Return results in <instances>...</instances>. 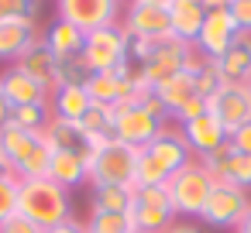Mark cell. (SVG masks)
Returning a JSON list of instances; mask_svg holds the SVG:
<instances>
[{
  "label": "cell",
  "instance_id": "d4e9b609",
  "mask_svg": "<svg viewBox=\"0 0 251 233\" xmlns=\"http://www.w3.org/2000/svg\"><path fill=\"white\" fill-rule=\"evenodd\" d=\"M49 103H52V113H55L59 120H73V124H79L93 100H90L86 86H62V89H55V93L49 96Z\"/></svg>",
  "mask_w": 251,
  "mask_h": 233
},
{
  "label": "cell",
  "instance_id": "e575fe53",
  "mask_svg": "<svg viewBox=\"0 0 251 233\" xmlns=\"http://www.w3.org/2000/svg\"><path fill=\"white\" fill-rule=\"evenodd\" d=\"M138 106H141V110H145L148 117H155V120H158L162 127H165V124H172V117H169V110H165V103H162V100L155 96V86H151V89H148V93H145V96L138 100Z\"/></svg>",
  "mask_w": 251,
  "mask_h": 233
},
{
  "label": "cell",
  "instance_id": "b9f144b4",
  "mask_svg": "<svg viewBox=\"0 0 251 233\" xmlns=\"http://www.w3.org/2000/svg\"><path fill=\"white\" fill-rule=\"evenodd\" d=\"M11 124V103L4 100V93H0V127H7Z\"/></svg>",
  "mask_w": 251,
  "mask_h": 233
},
{
  "label": "cell",
  "instance_id": "7bdbcfd3",
  "mask_svg": "<svg viewBox=\"0 0 251 233\" xmlns=\"http://www.w3.org/2000/svg\"><path fill=\"white\" fill-rule=\"evenodd\" d=\"M200 4L206 11H224V7H230V0H200Z\"/></svg>",
  "mask_w": 251,
  "mask_h": 233
},
{
  "label": "cell",
  "instance_id": "7402d4cb",
  "mask_svg": "<svg viewBox=\"0 0 251 233\" xmlns=\"http://www.w3.org/2000/svg\"><path fill=\"white\" fill-rule=\"evenodd\" d=\"M182 72L193 76V93H196L200 100H206V103H210V100L220 93V86H224V76H220V69H217V59H206V55H200L196 48L189 52Z\"/></svg>",
  "mask_w": 251,
  "mask_h": 233
},
{
  "label": "cell",
  "instance_id": "e0dca14e",
  "mask_svg": "<svg viewBox=\"0 0 251 233\" xmlns=\"http://www.w3.org/2000/svg\"><path fill=\"white\" fill-rule=\"evenodd\" d=\"M35 42H42V28L35 18H18L0 24V62H18Z\"/></svg>",
  "mask_w": 251,
  "mask_h": 233
},
{
  "label": "cell",
  "instance_id": "7a4b0ae2",
  "mask_svg": "<svg viewBox=\"0 0 251 233\" xmlns=\"http://www.w3.org/2000/svg\"><path fill=\"white\" fill-rule=\"evenodd\" d=\"M189 52H193V45L179 42L176 35H165V38H127V59L138 65V72L151 86H158L162 79L182 72Z\"/></svg>",
  "mask_w": 251,
  "mask_h": 233
},
{
  "label": "cell",
  "instance_id": "8d00e7d4",
  "mask_svg": "<svg viewBox=\"0 0 251 233\" xmlns=\"http://www.w3.org/2000/svg\"><path fill=\"white\" fill-rule=\"evenodd\" d=\"M230 18H234V24L244 31V35H251V0H230Z\"/></svg>",
  "mask_w": 251,
  "mask_h": 233
},
{
  "label": "cell",
  "instance_id": "2e32d148",
  "mask_svg": "<svg viewBox=\"0 0 251 233\" xmlns=\"http://www.w3.org/2000/svg\"><path fill=\"white\" fill-rule=\"evenodd\" d=\"M179 130H182V137H186L193 158H206L210 151H217V148L227 141V130L220 127V120H217L210 110L200 113V117H193V120H186V124H179Z\"/></svg>",
  "mask_w": 251,
  "mask_h": 233
},
{
  "label": "cell",
  "instance_id": "f546056e",
  "mask_svg": "<svg viewBox=\"0 0 251 233\" xmlns=\"http://www.w3.org/2000/svg\"><path fill=\"white\" fill-rule=\"evenodd\" d=\"M52 103H28V106H14L11 110V124L25 127V130H49L52 124Z\"/></svg>",
  "mask_w": 251,
  "mask_h": 233
},
{
  "label": "cell",
  "instance_id": "d6986e66",
  "mask_svg": "<svg viewBox=\"0 0 251 233\" xmlns=\"http://www.w3.org/2000/svg\"><path fill=\"white\" fill-rule=\"evenodd\" d=\"M21 72H28L35 83H42L49 93H55L59 89V83H55V76H59V59H55V52L45 45V38L42 42H35L18 62H14Z\"/></svg>",
  "mask_w": 251,
  "mask_h": 233
},
{
  "label": "cell",
  "instance_id": "ffe728a7",
  "mask_svg": "<svg viewBox=\"0 0 251 233\" xmlns=\"http://www.w3.org/2000/svg\"><path fill=\"white\" fill-rule=\"evenodd\" d=\"M217 69L224 76V83H241L248 86L251 83V35H237L230 42V48L217 59Z\"/></svg>",
  "mask_w": 251,
  "mask_h": 233
},
{
  "label": "cell",
  "instance_id": "ba28073f",
  "mask_svg": "<svg viewBox=\"0 0 251 233\" xmlns=\"http://www.w3.org/2000/svg\"><path fill=\"white\" fill-rule=\"evenodd\" d=\"M55 18L90 35L121 24V0H55Z\"/></svg>",
  "mask_w": 251,
  "mask_h": 233
},
{
  "label": "cell",
  "instance_id": "603a6c76",
  "mask_svg": "<svg viewBox=\"0 0 251 233\" xmlns=\"http://www.w3.org/2000/svg\"><path fill=\"white\" fill-rule=\"evenodd\" d=\"M45 134H49L52 151H69V154H79L83 161L90 158V137L83 134V127H79V124L52 117V124H49V130H45Z\"/></svg>",
  "mask_w": 251,
  "mask_h": 233
},
{
  "label": "cell",
  "instance_id": "44dd1931",
  "mask_svg": "<svg viewBox=\"0 0 251 233\" xmlns=\"http://www.w3.org/2000/svg\"><path fill=\"white\" fill-rule=\"evenodd\" d=\"M206 21V7L200 4V0H172L169 4V28L179 42H196L200 28Z\"/></svg>",
  "mask_w": 251,
  "mask_h": 233
},
{
  "label": "cell",
  "instance_id": "3957f363",
  "mask_svg": "<svg viewBox=\"0 0 251 233\" xmlns=\"http://www.w3.org/2000/svg\"><path fill=\"white\" fill-rule=\"evenodd\" d=\"M0 148L7 154L11 171L28 182V178H49V161H52V144L45 130H25V127H0Z\"/></svg>",
  "mask_w": 251,
  "mask_h": 233
},
{
  "label": "cell",
  "instance_id": "ac0fdd59",
  "mask_svg": "<svg viewBox=\"0 0 251 233\" xmlns=\"http://www.w3.org/2000/svg\"><path fill=\"white\" fill-rule=\"evenodd\" d=\"M0 93H4V100L14 106H28V103H49V89L42 83H35L28 72H21L18 65H7L4 72H0Z\"/></svg>",
  "mask_w": 251,
  "mask_h": 233
},
{
  "label": "cell",
  "instance_id": "277c9868",
  "mask_svg": "<svg viewBox=\"0 0 251 233\" xmlns=\"http://www.w3.org/2000/svg\"><path fill=\"white\" fill-rule=\"evenodd\" d=\"M18 212L28 216L35 226L52 230L55 223L73 216L69 189L55 185L52 178H28V182H21V192H18Z\"/></svg>",
  "mask_w": 251,
  "mask_h": 233
},
{
  "label": "cell",
  "instance_id": "52a82bcc",
  "mask_svg": "<svg viewBox=\"0 0 251 233\" xmlns=\"http://www.w3.org/2000/svg\"><path fill=\"white\" fill-rule=\"evenodd\" d=\"M179 219L165 185H134V206H131V223L138 233H165Z\"/></svg>",
  "mask_w": 251,
  "mask_h": 233
},
{
  "label": "cell",
  "instance_id": "8992f818",
  "mask_svg": "<svg viewBox=\"0 0 251 233\" xmlns=\"http://www.w3.org/2000/svg\"><path fill=\"white\" fill-rule=\"evenodd\" d=\"M165 192H169V199H172L179 219H200V212H203V206H206V199H210V192H213V178H210V171L203 168V161L193 158L186 168H179V171L165 182Z\"/></svg>",
  "mask_w": 251,
  "mask_h": 233
},
{
  "label": "cell",
  "instance_id": "ab89813d",
  "mask_svg": "<svg viewBox=\"0 0 251 233\" xmlns=\"http://www.w3.org/2000/svg\"><path fill=\"white\" fill-rule=\"evenodd\" d=\"M45 233H86V219H76V216H69V219L55 223V226H52V230H45Z\"/></svg>",
  "mask_w": 251,
  "mask_h": 233
},
{
  "label": "cell",
  "instance_id": "7c38bea8",
  "mask_svg": "<svg viewBox=\"0 0 251 233\" xmlns=\"http://www.w3.org/2000/svg\"><path fill=\"white\" fill-rule=\"evenodd\" d=\"M162 124L155 117H148L138 103H117L114 106V137L131 144V148H145L158 137Z\"/></svg>",
  "mask_w": 251,
  "mask_h": 233
},
{
  "label": "cell",
  "instance_id": "83f0119b",
  "mask_svg": "<svg viewBox=\"0 0 251 233\" xmlns=\"http://www.w3.org/2000/svg\"><path fill=\"white\" fill-rule=\"evenodd\" d=\"M155 96L165 103V110H169V117H176L196 93H193V76L189 72H176V76H169V79H162L158 86H155Z\"/></svg>",
  "mask_w": 251,
  "mask_h": 233
},
{
  "label": "cell",
  "instance_id": "d6a6232c",
  "mask_svg": "<svg viewBox=\"0 0 251 233\" xmlns=\"http://www.w3.org/2000/svg\"><path fill=\"white\" fill-rule=\"evenodd\" d=\"M18 192H21V178L14 171H0V223L18 212Z\"/></svg>",
  "mask_w": 251,
  "mask_h": 233
},
{
  "label": "cell",
  "instance_id": "9a60e30c",
  "mask_svg": "<svg viewBox=\"0 0 251 233\" xmlns=\"http://www.w3.org/2000/svg\"><path fill=\"white\" fill-rule=\"evenodd\" d=\"M241 35V28L234 24V18H230V11L224 7V11H206V21H203V28H200V35H196V42H193V48L200 52V55H206V59H220L227 48H230V42Z\"/></svg>",
  "mask_w": 251,
  "mask_h": 233
},
{
  "label": "cell",
  "instance_id": "5bb4252c",
  "mask_svg": "<svg viewBox=\"0 0 251 233\" xmlns=\"http://www.w3.org/2000/svg\"><path fill=\"white\" fill-rule=\"evenodd\" d=\"M121 28L127 38H165L172 35L169 28V11L155 4H141V0H127L121 11Z\"/></svg>",
  "mask_w": 251,
  "mask_h": 233
},
{
  "label": "cell",
  "instance_id": "6da1fadb",
  "mask_svg": "<svg viewBox=\"0 0 251 233\" xmlns=\"http://www.w3.org/2000/svg\"><path fill=\"white\" fill-rule=\"evenodd\" d=\"M193 161V151L179 130V124H165L151 144L138 151V182L134 185H165L179 168Z\"/></svg>",
  "mask_w": 251,
  "mask_h": 233
},
{
  "label": "cell",
  "instance_id": "ee69618b",
  "mask_svg": "<svg viewBox=\"0 0 251 233\" xmlns=\"http://www.w3.org/2000/svg\"><path fill=\"white\" fill-rule=\"evenodd\" d=\"M234 233H251V206H248V212H244V219L237 223V230Z\"/></svg>",
  "mask_w": 251,
  "mask_h": 233
},
{
  "label": "cell",
  "instance_id": "cb8c5ba5",
  "mask_svg": "<svg viewBox=\"0 0 251 233\" xmlns=\"http://www.w3.org/2000/svg\"><path fill=\"white\" fill-rule=\"evenodd\" d=\"M49 178L62 189H76L83 182H90V171H86V161L79 154H69V151H52V161H49Z\"/></svg>",
  "mask_w": 251,
  "mask_h": 233
},
{
  "label": "cell",
  "instance_id": "f6af8a7d",
  "mask_svg": "<svg viewBox=\"0 0 251 233\" xmlns=\"http://www.w3.org/2000/svg\"><path fill=\"white\" fill-rule=\"evenodd\" d=\"M141 4H155V7H165V11H169V4H172V0H141Z\"/></svg>",
  "mask_w": 251,
  "mask_h": 233
},
{
  "label": "cell",
  "instance_id": "5b68a950",
  "mask_svg": "<svg viewBox=\"0 0 251 233\" xmlns=\"http://www.w3.org/2000/svg\"><path fill=\"white\" fill-rule=\"evenodd\" d=\"M138 151L141 148H131L117 137L93 148L86 158L90 185H134L138 182Z\"/></svg>",
  "mask_w": 251,
  "mask_h": 233
},
{
  "label": "cell",
  "instance_id": "9c48e42d",
  "mask_svg": "<svg viewBox=\"0 0 251 233\" xmlns=\"http://www.w3.org/2000/svg\"><path fill=\"white\" fill-rule=\"evenodd\" d=\"M83 62L90 65V72H110L121 62H127V35L121 24L90 31L83 38Z\"/></svg>",
  "mask_w": 251,
  "mask_h": 233
},
{
  "label": "cell",
  "instance_id": "f1b7e54d",
  "mask_svg": "<svg viewBox=\"0 0 251 233\" xmlns=\"http://www.w3.org/2000/svg\"><path fill=\"white\" fill-rule=\"evenodd\" d=\"M134 185H93L90 212H131Z\"/></svg>",
  "mask_w": 251,
  "mask_h": 233
},
{
  "label": "cell",
  "instance_id": "d590c367",
  "mask_svg": "<svg viewBox=\"0 0 251 233\" xmlns=\"http://www.w3.org/2000/svg\"><path fill=\"white\" fill-rule=\"evenodd\" d=\"M0 233H45V230H42V226H35L28 216L14 212V216H7L4 223H0Z\"/></svg>",
  "mask_w": 251,
  "mask_h": 233
},
{
  "label": "cell",
  "instance_id": "7dc6e473",
  "mask_svg": "<svg viewBox=\"0 0 251 233\" xmlns=\"http://www.w3.org/2000/svg\"><path fill=\"white\" fill-rule=\"evenodd\" d=\"M248 89H251V83H248Z\"/></svg>",
  "mask_w": 251,
  "mask_h": 233
},
{
  "label": "cell",
  "instance_id": "30bf717a",
  "mask_svg": "<svg viewBox=\"0 0 251 233\" xmlns=\"http://www.w3.org/2000/svg\"><path fill=\"white\" fill-rule=\"evenodd\" d=\"M251 206V195L248 189H237V185H213L200 219L210 223V226H224V230H237V223L244 219Z\"/></svg>",
  "mask_w": 251,
  "mask_h": 233
},
{
  "label": "cell",
  "instance_id": "74e56055",
  "mask_svg": "<svg viewBox=\"0 0 251 233\" xmlns=\"http://www.w3.org/2000/svg\"><path fill=\"white\" fill-rule=\"evenodd\" d=\"M200 113H206V100L193 96V100H189V103H186V106L172 117V120H176V124H186V120H193V117H200Z\"/></svg>",
  "mask_w": 251,
  "mask_h": 233
},
{
  "label": "cell",
  "instance_id": "f35d334b",
  "mask_svg": "<svg viewBox=\"0 0 251 233\" xmlns=\"http://www.w3.org/2000/svg\"><path fill=\"white\" fill-rule=\"evenodd\" d=\"M227 141H230V144H234L241 154H251V120H248V124H241V127H237V130H234Z\"/></svg>",
  "mask_w": 251,
  "mask_h": 233
},
{
  "label": "cell",
  "instance_id": "4dcf8cb0",
  "mask_svg": "<svg viewBox=\"0 0 251 233\" xmlns=\"http://www.w3.org/2000/svg\"><path fill=\"white\" fill-rule=\"evenodd\" d=\"M86 233H134L131 212H90Z\"/></svg>",
  "mask_w": 251,
  "mask_h": 233
},
{
  "label": "cell",
  "instance_id": "c3c4849f",
  "mask_svg": "<svg viewBox=\"0 0 251 233\" xmlns=\"http://www.w3.org/2000/svg\"><path fill=\"white\" fill-rule=\"evenodd\" d=\"M134 233H138V230H134Z\"/></svg>",
  "mask_w": 251,
  "mask_h": 233
},
{
  "label": "cell",
  "instance_id": "bcb514c9",
  "mask_svg": "<svg viewBox=\"0 0 251 233\" xmlns=\"http://www.w3.org/2000/svg\"><path fill=\"white\" fill-rule=\"evenodd\" d=\"M0 171H11V165H7V154H4V148H0Z\"/></svg>",
  "mask_w": 251,
  "mask_h": 233
},
{
  "label": "cell",
  "instance_id": "60d3db41",
  "mask_svg": "<svg viewBox=\"0 0 251 233\" xmlns=\"http://www.w3.org/2000/svg\"><path fill=\"white\" fill-rule=\"evenodd\" d=\"M165 233H203V226H200L196 219H176Z\"/></svg>",
  "mask_w": 251,
  "mask_h": 233
},
{
  "label": "cell",
  "instance_id": "8fae6325",
  "mask_svg": "<svg viewBox=\"0 0 251 233\" xmlns=\"http://www.w3.org/2000/svg\"><path fill=\"white\" fill-rule=\"evenodd\" d=\"M203 168L210 171L213 185H237V189H251V154H241L230 141H224L217 151H210L206 158H200Z\"/></svg>",
  "mask_w": 251,
  "mask_h": 233
},
{
  "label": "cell",
  "instance_id": "4316f807",
  "mask_svg": "<svg viewBox=\"0 0 251 233\" xmlns=\"http://www.w3.org/2000/svg\"><path fill=\"white\" fill-rule=\"evenodd\" d=\"M79 127H83V134L90 137V151L100 148V144H107V141L114 137V106H107V103H90V110H86L83 120H79Z\"/></svg>",
  "mask_w": 251,
  "mask_h": 233
},
{
  "label": "cell",
  "instance_id": "484cf974",
  "mask_svg": "<svg viewBox=\"0 0 251 233\" xmlns=\"http://www.w3.org/2000/svg\"><path fill=\"white\" fill-rule=\"evenodd\" d=\"M42 38H45V45L55 52V59H69V55H79L83 52V31L79 28H73L69 21H52L45 31H42Z\"/></svg>",
  "mask_w": 251,
  "mask_h": 233
},
{
  "label": "cell",
  "instance_id": "836d02e7",
  "mask_svg": "<svg viewBox=\"0 0 251 233\" xmlns=\"http://www.w3.org/2000/svg\"><path fill=\"white\" fill-rule=\"evenodd\" d=\"M42 0H0V24L4 21H18V18H35L38 21Z\"/></svg>",
  "mask_w": 251,
  "mask_h": 233
},
{
  "label": "cell",
  "instance_id": "4fadbf2b",
  "mask_svg": "<svg viewBox=\"0 0 251 233\" xmlns=\"http://www.w3.org/2000/svg\"><path fill=\"white\" fill-rule=\"evenodd\" d=\"M206 110L220 120V127H224L227 137H230L241 124L251 120V89L241 86V83H224L220 93L206 103Z\"/></svg>",
  "mask_w": 251,
  "mask_h": 233
},
{
  "label": "cell",
  "instance_id": "1f68e13d",
  "mask_svg": "<svg viewBox=\"0 0 251 233\" xmlns=\"http://www.w3.org/2000/svg\"><path fill=\"white\" fill-rule=\"evenodd\" d=\"M86 79H90V65L83 62V52L69 55V59H59V76H55L59 89L62 86H86Z\"/></svg>",
  "mask_w": 251,
  "mask_h": 233
}]
</instances>
